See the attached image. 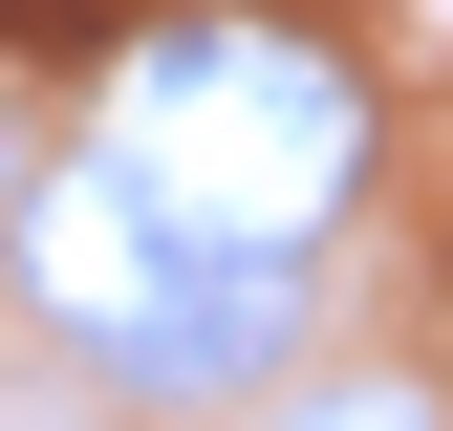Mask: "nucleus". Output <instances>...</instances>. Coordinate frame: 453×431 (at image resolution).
Masks as SVG:
<instances>
[{"label":"nucleus","mask_w":453,"mask_h":431,"mask_svg":"<svg viewBox=\"0 0 453 431\" xmlns=\"http://www.w3.org/2000/svg\"><path fill=\"white\" fill-rule=\"evenodd\" d=\"M108 151L151 173V216L195 259H303L367 194V65L280 0H173L108 43Z\"/></svg>","instance_id":"1"}]
</instances>
